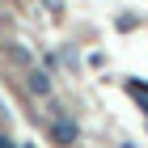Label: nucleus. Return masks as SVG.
I'll list each match as a JSON object with an SVG mask.
<instances>
[{
  "instance_id": "nucleus-2",
  "label": "nucleus",
  "mask_w": 148,
  "mask_h": 148,
  "mask_svg": "<svg viewBox=\"0 0 148 148\" xmlns=\"http://www.w3.org/2000/svg\"><path fill=\"white\" fill-rule=\"evenodd\" d=\"M51 136H55L59 144H72L80 131H76V123H72V119H55V123H51Z\"/></svg>"
},
{
  "instance_id": "nucleus-3",
  "label": "nucleus",
  "mask_w": 148,
  "mask_h": 148,
  "mask_svg": "<svg viewBox=\"0 0 148 148\" xmlns=\"http://www.w3.org/2000/svg\"><path fill=\"white\" fill-rule=\"evenodd\" d=\"M42 4H47L51 13H64V0H42Z\"/></svg>"
},
{
  "instance_id": "nucleus-1",
  "label": "nucleus",
  "mask_w": 148,
  "mask_h": 148,
  "mask_svg": "<svg viewBox=\"0 0 148 148\" xmlns=\"http://www.w3.org/2000/svg\"><path fill=\"white\" fill-rule=\"evenodd\" d=\"M25 85H30V93H38V97L51 93V76H47L42 68H30V72H25Z\"/></svg>"
}]
</instances>
